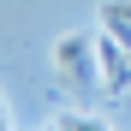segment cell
<instances>
[{"label":"cell","mask_w":131,"mask_h":131,"mask_svg":"<svg viewBox=\"0 0 131 131\" xmlns=\"http://www.w3.org/2000/svg\"><path fill=\"white\" fill-rule=\"evenodd\" d=\"M95 66H101V95L125 101V90H131V42L113 36L107 24H101V36H95Z\"/></svg>","instance_id":"1"},{"label":"cell","mask_w":131,"mask_h":131,"mask_svg":"<svg viewBox=\"0 0 131 131\" xmlns=\"http://www.w3.org/2000/svg\"><path fill=\"white\" fill-rule=\"evenodd\" d=\"M54 131H107V125L90 113H54Z\"/></svg>","instance_id":"3"},{"label":"cell","mask_w":131,"mask_h":131,"mask_svg":"<svg viewBox=\"0 0 131 131\" xmlns=\"http://www.w3.org/2000/svg\"><path fill=\"white\" fill-rule=\"evenodd\" d=\"M54 66H60V83L66 90H83L90 83V66H95V42L72 30V36H60V48H54Z\"/></svg>","instance_id":"2"}]
</instances>
